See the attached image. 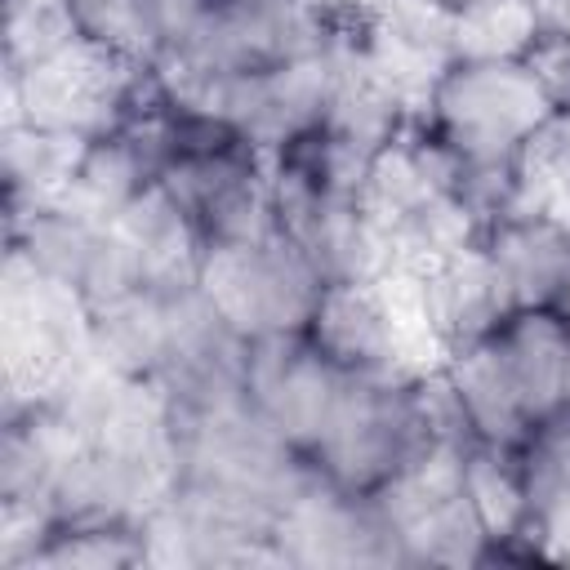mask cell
<instances>
[{
	"mask_svg": "<svg viewBox=\"0 0 570 570\" xmlns=\"http://www.w3.org/2000/svg\"><path fill=\"white\" fill-rule=\"evenodd\" d=\"M419 370L387 379H347L316 441L303 450L312 472L343 494H383L401 476H410L428 454L445 450ZM468 450V445H454Z\"/></svg>",
	"mask_w": 570,
	"mask_h": 570,
	"instance_id": "6da1fadb",
	"label": "cell"
},
{
	"mask_svg": "<svg viewBox=\"0 0 570 570\" xmlns=\"http://www.w3.org/2000/svg\"><path fill=\"white\" fill-rule=\"evenodd\" d=\"M414 111L450 151H459L463 165L517 160L552 120V107L517 49H450Z\"/></svg>",
	"mask_w": 570,
	"mask_h": 570,
	"instance_id": "7a4b0ae2",
	"label": "cell"
},
{
	"mask_svg": "<svg viewBox=\"0 0 570 570\" xmlns=\"http://www.w3.org/2000/svg\"><path fill=\"white\" fill-rule=\"evenodd\" d=\"M196 285L205 303L240 338H263V334L303 330L325 276L289 236L267 232L254 240L205 249L196 267Z\"/></svg>",
	"mask_w": 570,
	"mask_h": 570,
	"instance_id": "3957f363",
	"label": "cell"
},
{
	"mask_svg": "<svg viewBox=\"0 0 570 570\" xmlns=\"http://www.w3.org/2000/svg\"><path fill=\"white\" fill-rule=\"evenodd\" d=\"M160 191L196 232L200 254L276 232L267 200V151L254 142L174 156L160 174Z\"/></svg>",
	"mask_w": 570,
	"mask_h": 570,
	"instance_id": "277c9868",
	"label": "cell"
},
{
	"mask_svg": "<svg viewBox=\"0 0 570 570\" xmlns=\"http://www.w3.org/2000/svg\"><path fill=\"white\" fill-rule=\"evenodd\" d=\"M303 338L347 379H387L410 361V316L392 303V281H325Z\"/></svg>",
	"mask_w": 570,
	"mask_h": 570,
	"instance_id": "5b68a950",
	"label": "cell"
},
{
	"mask_svg": "<svg viewBox=\"0 0 570 570\" xmlns=\"http://www.w3.org/2000/svg\"><path fill=\"white\" fill-rule=\"evenodd\" d=\"M343 383H347V374H338L303 338V330L245 338V361H240L245 401L294 450H307L316 441Z\"/></svg>",
	"mask_w": 570,
	"mask_h": 570,
	"instance_id": "8992f818",
	"label": "cell"
},
{
	"mask_svg": "<svg viewBox=\"0 0 570 570\" xmlns=\"http://www.w3.org/2000/svg\"><path fill=\"white\" fill-rule=\"evenodd\" d=\"M401 281L410 285V321L428 338L432 361L463 343H476L512 312L508 289L481 245L432 258V263L405 272Z\"/></svg>",
	"mask_w": 570,
	"mask_h": 570,
	"instance_id": "52a82bcc",
	"label": "cell"
},
{
	"mask_svg": "<svg viewBox=\"0 0 570 570\" xmlns=\"http://www.w3.org/2000/svg\"><path fill=\"white\" fill-rule=\"evenodd\" d=\"M499 272L512 307L570 303V223L548 209H508L476 240Z\"/></svg>",
	"mask_w": 570,
	"mask_h": 570,
	"instance_id": "ba28073f",
	"label": "cell"
},
{
	"mask_svg": "<svg viewBox=\"0 0 570 570\" xmlns=\"http://www.w3.org/2000/svg\"><path fill=\"white\" fill-rule=\"evenodd\" d=\"M71 27L76 49L120 62L151 67L165 62L174 40V4L169 0H58Z\"/></svg>",
	"mask_w": 570,
	"mask_h": 570,
	"instance_id": "9c48e42d",
	"label": "cell"
},
{
	"mask_svg": "<svg viewBox=\"0 0 570 570\" xmlns=\"http://www.w3.org/2000/svg\"><path fill=\"white\" fill-rule=\"evenodd\" d=\"M517 58L530 67L552 116L570 120V31L557 22H534L517 45Z\"/></svg>",
	"mask_w": 570,
	"mask_h": 570,
	"instance_id": "30bf717a",
	"label": "cell"
},
{
	"mask_svg": "<svg viewBox=\"0 0 570 570\" xmlns=\"http://www.w3.org/2000/svg\"><path fill=\"white\" fill-rule=\"evenodd\" d=\"M419 9H428L436 22H445L450 31L459 27V22H468V18H476L485 4H494V0H414Z\"/></svg>",
	"mask_w": 570,
	"mask_h": 570,
	"instance_id": "8fae6325",
	"label": "cell"
},
{
	"mask_svg": "<svg viewBox=\"0 0 570 570\" xmlns=\"http://www.w3.org/2000/svg\"><path fill=\"white\" fill-rule=\"evenodd\" d=\"M566 316H570V312H566Z\"/></svg>",
	"mask_w": 570,
	"mask_h": 570,
	"instance_id": "7c38bea8",
	"label": "cell"
}]
</instances>
